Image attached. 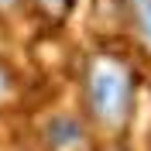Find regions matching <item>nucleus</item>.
<instances>
[{
	"label": "nucleus",
	"mask_w": 151,
	"mask_h": 151,
	"mask_svg": "<svg viewBox=\"0 0 151 151\" xmlns=\"http://www.w3.org/2000/svg\"><path fill=\"white\" fill-rule=\"evenodd\" d=\"M38 4H41V7H45V10H52V14H58V10L65 7L69 0H38Z\"/></svg>",
	"instance_id": "4"
},
{
	"label": "nucleus",
	"mask_w": 151,
	"mask_h": 151,
	"mask_svg": "<svg viewBox=\"0 0 151 151\" xmlns=\"http://www.w3.org/2000/svg\"><path fill=\"white\" fill-rule=\"evenodd\" d=\"M7 93V76H4V69H0V96Z\"/></svg>",
	"instance_id": "5"
},
{
	"label": "nucleus",
	"mask_w": 151,
	"mask_h": 151,
	"mask_svg": "<svg viewBox=\"0 0 151 151\" xmlns=\"http://www.w3.org/2000/svg\"><path fill=\"white\" fill-rule=\"evenodd\" d=\"M131 96H134V79L127 65H120L117 58H96L86 76V100L89 110L103 127L117 131L127 113H131Z\"/></svg>",
	"instance_id": "1"
},
{
	"label": "nucleus",
	"mask_w": 151,
	"mask_h": 151,
	"mask_svg": "<svg viewBox=\"0 0 151 151\" xmlns=\"http://www.w3.org/2000/svg\"><path fill=\"white\" fill-rule=\"evenodd\" d=\"M14 4H17V0H0V10H10Z\"/></svg>",
	"instance_id": "6"
},
{
	"label": "nucleus",
	"mask_w": 151,
	"mask_h": 151,
	"mask_svg": "<svg viewBox=\"0 0 151 151\" xmlns=\"http://www.w3.org/2000/svg\"><path fill=\"white\" fill-rule=\"evenodd\" d=\"M127 4H131V17H134L141 41L151 48V0H127Z\"/></svg>",
	"instance_id": "3"
},
{
	"label": "nucleus",
	"mask_w": 151,
	"mask_h": 151,
	"mask_svg": "<svg viewBox=\"0 0 151 151\" xmlns=\"http://www.w3.org/2000/svg\"><path fill=\"white\" fill-rule=\"evenodd\" d=\"M45 134H48V148L52 151H79L83 148V127L72 117H52Z\"/></svg>",
	"instance_id": "2"
}]
</instances>
